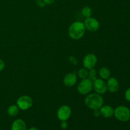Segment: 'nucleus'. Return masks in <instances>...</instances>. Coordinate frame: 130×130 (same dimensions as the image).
I'll use <instances>...</instances> for the list:
<instances>
[{"instance_id":"nucleus-1","label":"nucleus","mask_w":130,"mask_h":130,"mask_svg":"<svg viewBox=\"0 0 130 130\" xmlns=\"http://www.w3.org/2000/svg\"><path fill=\"white\" fill-rule=\"evenodd\" d=\"M86 31L85 24L80 21L74 22L71 24L68 30V34L70 38L74 40H78L84 36Z\"/></svg>"},{"instance_id":"nucleus-2","label":"nucleus","mask_w":130,"mask_h":130,"mask_svg":"<svg viewBox=\"0 0 130 130\" xmlns=\"http://www.w3.org/2000/svg\"><path fill=\"white\" fill-rule=\"evenodd\" d=\"M85 105L90 109L96 110L100 109L104 105V99L101 95L93 93L88 94L85 100Z\"/></svg>"},{"instance_id":"nucleus-3","label":"nucleus","mask_w":130,"mask_h":130,"mask_svg":"<svg viewBox=\"0 0 130 130\" xmlns=\"http://www.w3.org/2000/svg\"><path fill=\"white\" fill-rule=\"evenodd\" d=\"M114 116L120 121H128L130 119V109L124 105L118 106L114 109Z\"/></svg>"},{"instance_id":"nucleus-4","label":"nucleus","mask_w":130,"mask_h":130,"mask_svg":"<svg viewBox=\"0 0 130 130\" xmlns=\"http://www.w3.org/2000/svg\"><path fill=\"white\" fill-rule=\"evenodd\" d=\"M93 89V81L90 79L86 78L82 81L77 85V90L81 95H86L90 93Z\"/></svg>"},{"instance_id":"nucleus-5","label":"nucleus","mask_w":130,"mask_h":130,"mask_svg":"<svg viewBox=\"0 0 130 130\" xmlns=\"http://www.w3.org/2000/svg\"><path fill=\"white\" fill-rule=\"evenodd\" d=\"M33 101L31 97L28 95H22L17 99V105L20 109L26 110L32 106Z\"/></svg>"},{"instance_id":"nucleus-6","label":"nucleus","mask_w":130,"mask_h":130,"mask_svg":"<svg viewBox=\"0 0 130 130\" xmlns=\"http://www.w3.org/2000/svg\"><path fill=\"white\" fill-rule=\"evenodd\" d=\"M71 114H72V110L71 107L67 105H63L58 109L57 116L60 121H63L68 120L71 118Z\"/></svg>"},{"instance_id":"nucleus-7","label":"nucleus","mask_w":130,"mask_h":130,"mask_svg":"<svg viewBox=\"0 0 130 130\" xmlns=\"http://www.w3.org/2000/svg\"><path fill=\"white\" fill-rule=\"evenodd\" d=\"M93 89L99 95L105 94L107 91V84L102 79H96L93 81Z\"/></svg>"},{"instance_id":"nucleus-8","label":"nucleus","mask_w":130,"mask_h":130,"mask_svg":"<svg viewBox=\"0 0 130 130\" xmlns=\"http://www.w3.org/2000/svg\"><path fill=\"white\" fill-rule=\"evenodd\" d=\"M97 63V57L93 53H88L83 58V63L85 68L90 70L94 68Z\"/></svg>"},{"instance_id":"nucleus-9","label":"nucleus","mask_w":130,"mask_h":130,"mask_svg":"<svg viewBox=\"0 0 130 130\" xmlns=\"http://www.w3.org/2000/svg\"><path fill=\"white\" fill-rule=\"evenodd\" d=\"M85 26L86 29L90 32H95L97 31L100 28V23L96 20V19L93 17L86 18L85 20Z\"/></svg>"},{"instance_id":"nucleus-10","label":"nucleus","mask_w":130,"mask_h":130,"mask_svg":"<svg viewBox=\"0 0 130 130\" xmlns=\"http://www.w3.org/2000/svg\"><path fill=\"white\" fill-rule=\"evenodd\" d=\"M77 77L76 74L74 73H68L63 77V84L67 87H72L76 85L77 82Z\"/></svg>"},{"instance_id":"nucleus-11","label":"nucleus","mask_w":130,"mask_h":130,"mask_svg":"<svg viewBox=\"0 0 130 130\" xmlns=\"http://www.w3.org/2000/svg\"><path fill=\"white\" fill-rule=\"evenodd\" d=\"M107 90L111 93H116L118 91L119 88V84L118 79L116 77H109L107 83Z\"/></svg>"},{"instance_id":"nucleus-12","label":"nucleus","mask_w":130,"mask_h":130,"mask_svg":"<svg viewBox=\"0 0 130 130\" xmlns=\"http://www.w3.org/2000/svg\"><path fill=\"white\" fill-rule=\"evenodd\" d=\"M99 110L100 115L105 118H110L114 116V109L110 105H103Z\"/></svg>"},{"instance_id":"nucleus-13","label":"nucleus","mask_w":130,"mask_h":130,"mask_svg":"<svg viewBox=\"0 0 130 130\" xmlns=\"http://www.w3.org/2000/svg\"><path fill=\"white\" fill-rule=\"evenodd\" d=\"M11 130H27L25 122L22 119H17L13 122Z\"/></svg>"},{"instance_id":"nucleus-14","label":"nucleus","mask_w":130,"mask_h":130,"mask_svg":"<svg viewBox=\"0 0 130 130\" xmlns=\"http://www.w3.org/2000/svg\"><path fill=\"white\" fill-rule=\"evenodd\" d=\"M99 76L102 79H108L110 77V71L107 67H102L99 72Z\"/></svg>"},{"instance_id":"nucleus-15","label":"nucleus","mask_w":130,"mask_h":130,"mask_svg":"<svg viewBox=\"0 0 130 130\" xmlns=\"http://www.w3.org/2000/svg\"><path fill=\"white\" fill-rule=\"evenodd\" d=\"M20 109L17 105H11L7 109L8 115L11 117H15L19 113Z\"/></svg>"},{"instance_id":"nucleus-16","label":"nucleus","mask_w":130,"mask_h":130,"mask_svg":"<svg viewBox=\"0 0 130 130\" xmlns=\"http://www.w3.org/2000/svg\"><path fill=\"white\" fill-rule=\"evenodd\" d=\"M81 14L86 19L90 17L91 16V14H92V10L89 6H85L81 10Z\"/></svg>"},{"instance_id":"nucleus-17","label":"nucleus","mask_w":130,"mask_h":130,"mask_svg":"<svg viewBox=\"0 0 130 130\" xmlns=\"http://www.w3.org/2000/svg\"><path fill=\"white\" fill-rule=\"evenodd\" d=\"M78 76L82 79H86L88 77V71L86 68H81L78 71Z\"/></svg>"},{"instance_id":"nucleus-18","label":"nucleus","mask_w":130,"mask_h":130,"mask_svg":"<svg viewBox=\"0 0 130 130\" xmlns=\"http://www.w3.org/2000/svg\"><path fill=\"white\" fill-rule=\"evenodd\" d=\"M88 78L90 79L91 81H94L96 78V71L94 68L91 69L88 71Z\"/></svg>"},{"instance_id":"nucleus-19","label":"nucleus","mask_w":130,"mask_h":130,"mask_svg":"<svg viewBox=\"0 0 130 130\" xmlns=\"http://www.w3.org/2000/svg\"><path fill=\"white\" fill-rule=\"evenodd\" d=\"M60 127L61 128L63 129H67V128H68V123L67 122V121H61Z\"/></svg>"},{"instance_id":"nucleus-20","label":"nucleus","mask_w":130,"mask_h":130,"mask_svg":"<svg viewBox=\"0 0 130 130\" xmlns=\"http://www.w3.org/2000/svg\"><path fill=\"white\" fill-rule=\"evenodd\" d=\"M69 62L71 63H72V64L75 65V66L77 64V60L74 57H73V56H71L69 57Z\"/></svg>"},{"instance_id":"nucleus-21","label":"nucleus","mask_w":130,"mask_h":130,"mask_svg":"<svg viewBox=\"0 0 130 130\" xmlns=\"http://www.w3.org/2000/svg\"><path fill=\"white\" fill-rule=\"evenodd\" d=\"M125 99L127 101L130 102V88L127 89L125 92Z\"/></svg>"},{"instance_id":"nucleus-22","label":"nucleus","mask_w":130,"mask_h":130,"mask_svg":"<svg viewBox=\"0 0 130 130\" xmlns=\"http://www.w3.org/2000/svg\"><path fill=\"white\" fill-rule=\"evenodd\" d=\"M5 62H4L2 59L0 58V72H1L4 69H5Z\"/></svg>"},{"instance_id":"nucleus-23","label":"nucleus","mask_w":130,"mask_h":130,"mask_svg":"<svg viewBox=\"0 0 130 130\" xmlns=\"http://www.w3.org/2000/svg\"><path fill=\"white\" fill-rule=\"evenodd\" d=\"M93 116L96 118H98L100 116V110L99 109H96V110H93Z\"/></svg>"},{"instance_id":"nucleus-24","label":"nucleus","mask_w":130,"mask_h":130,"mask_svg":"<svg viewBox=\"0 0 130 130\" xmlns=\"http://www.w3.org/2000/svg\"><path fill=\"white\" fill-rule=\"evenodd\" d=\"M37 3H38V6H41V7H43V6H44L45 5V3H44L43 0H38L37 1Z\"/></svg>"},{"instance_id":"nucleus-25","label":"nucleus","mask_w":130,"mask_h":130,"mask_svg":"<svg viewBox=\"0 0 130 130\" xmlns=\"http://www.w3.org/2000/svg\"><path fill=\"white\" fill-rule=\"evenodd\" d=\"M45 5H52L55 2V0H43Z\"/></svg>"},{"instance_id":"nucleus-26","label":"nucleus","mask_w":130,"mask_h":130,"mask_svg":"<svg viewBox=\"0 0 130 130\" xmlns=\"http://www.w3.org/2000/svg\"><path fill=\"white\" fill-rule=\"evenodd\" d=\"M28 130H39L38 129V128H36V127H31V128H29Z\"/></svg>"},{"instance_id":"nucleus-27","label":"nucleus","mask_w":130,"mask_h":130,"mask_svg":"<svg viewBox=\"0 0 130 130\" xmlns=\"http://www.w3.org/2000/svg\"><path fill=\"white\" fill-rule=\"evenodd\" d=\"M0 130H1V129H0Z\"/></svg>"}]
</instances>
